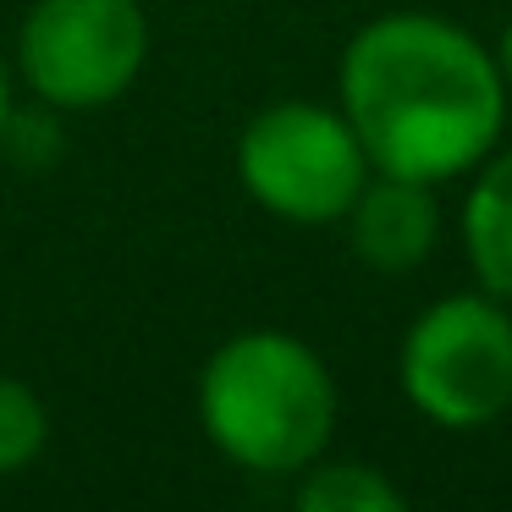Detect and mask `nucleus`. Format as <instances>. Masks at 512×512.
Instances as JSON below:
<instances>
[{
	"label": "nucleus",
	"instance_id": "1",
	"mask_svg": "<svg viewBox=\"0 0 512 512\" xmlns=\"http://www.w3.org/2000/svg\"><path fill=\"white\" fill-rule=\"evenodd\" d=\"M336 111L386 177H468L507 127L496 50L435 12H391L358 28L336 67Z\"/></svg>",
	"mask_w": 512,
	"mask_h": 512
},
{
	"label": "nucleus",
	"instance_id": "2",
	"mask_svg": "<svg viewBox=\"0 0 512 512\" xmlns=\"http://www.w3.org/2000/svg\"><path fill=\"white\" fill-rule=\"evenodd\" d=\"M199 424L215 452L248 474H303L331 446L336 380L292 331H237L199 375Z\"/></svg>",
	"mask_w": 512,
	"mask_h": 512
},
{
	"label": "nucleus",
	"instance_id": "3",
	"mask_svg": "<svg viewBox=\"0 0 512 512\" xmlns=\"http://www.w3.org/2000/svg\"><path fill=\"white\" fill-rule=\"evenodd\" d=\"M402 397L441 430H485L512 408V314L496 292H452L408 325Z\"/></svg>",
	"mask_w": 512,
	"mask_h": 512
},
{
	"label": "nucleus",
	"instance_id": "4",
	"mask_svg": "<svg viewBox=\"0 0 512 512\" xmlns=\"http://www.w3.org/2000/svg\"><path fill=\"white\" fill-rule=\"evenodd\" d=\"M369 155L336 105L276 100L237 138V182L265 215L336 226L369 182Z\"/></svg>",
	"mask_w": 512,
	"mask_h": 512
},
{
	"label": "nucleus",
	"instance_id": "5",
	"mask_svg": "<svg viewBox=\"0 0 512 512\" xmlns=\"http://www.w3.org/2000/svg\"><path fill=\"white\" fill-rule=\"evenodd\" d=\"M149 17L138 0H34L17 28V72L56 111H100L138 83Z\"/></svg>",
	"mask_w": 512,
	"mask_h": 512
},
{
	"label": "nucleus",
	"instance_id": "6",
	"mask_svg": "<svg viewBox=\"0 0 512 512\" xmlns=\"http://www.w3.org/2000/svg\"><path fill=\"white\" fill-rule=\"evenodd\" d=\"M353 254L380 276H408L441 243V199L435 182H413V177H386L369 171V182L358 188L353 210L342 215Z\"/></svg>",
	"mask_w": 512,
	"mask_h": 512
},
{
	"label": "nucleus",
	"instance_id": "7",
	"mask_svg": "<svg viewBox=\"0 0 512 512\" xmlns=\"http://www.w3.org/2000/svg\"><path fill=\"white\" fill-rule=\"evenodd\" d=\"M463 254L479 287L512 303V149H490L474 166V188L463 199Z\"/></svg>",
	"mask_w": 512,
	"mask_h": 512
},
{
	"label": "nucleus",
	"instance_id": "8",
	"mask_svg": "<svg viewBox=\"0 0 512 512\" xmlns=\"http://www.w3.org/2000/svg\"><path fill=\"white\" fill-rule=\"evenodd\" d=\"M303 512H402L408 496L369 463H320L314 457L298 479Z\"/></svg>",
	"mask_w": 512,
	"mask_h": 512
},
{
	"label": "nucleus",
	"instance_id": "9",
	"mask_svg": "<svg viewBox=\"0 0 512 512\" xmlns=\"http://www.w3.org/2000/svg\"><path fill=\"white\" fill-rule=\"evenodd\" d=\"M50 446V408L28 380L0 375V479L23 474Z\"/></svg>",
	"mask_w": 512,
	"mask_h": 512
},
{
	"label": "nucleus",
	"instance_id": "10",
	"mask_svg": "<svg viewBox=\"0 0 512 512\" xmlns=\"http://www.w3.org/2000/svg\"><path fill=\"white\" fill-rule=\"evenodd\" d=\"M12 122H17V111H12V67H6V56H0V144H6Z\"/></svg>",
	"mask_w": 512,
	"mask_h": 512
},
{
	"label": "nucleus",
	"instance_id": "11",
	"mask_svg": "<svg viewBox=\"0 0 512 512\" xmlns=\"http://www.w3.org/2000/svg\"><path fill=\"white\" fill-rule=\"evenodd\" d=\"M496 67H501V83H507V100H512V23L496 39Z\"/></svg>",
	"mask_w": 512,
	"mask_h": 512
}]
</instances>
